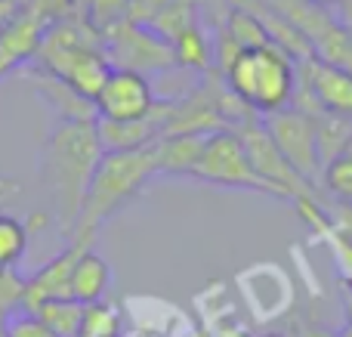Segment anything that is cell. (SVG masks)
<instances>
[{"label":"cell","instance_id":"cell-1","mask_svg":"<svg viewBox=\"0 0 352 337\" xmlns=\"http://www.w3.org/2000/svg\"><path fill=\"white\" fill-rule=\"evenodd\" d=\"M102 158V149L96 140V121H56L47 133L37 161L43 189L50 192L62 239H72V229L84 208L90 180Z\"/></svg>","mask_w":352,"mask_h":337},{"label":"cell","instance_id":"cell-2","mask_svg":"<svg viewBox=\"0 0 352 337\" xmlns=\"http://www.w3.org/2000/svg\"><path fill=\"white\" fill-rule=\"evenodd\" d=\"M155 177H158V149H155V142L146 149H133V152L102 155L68 241L93 245L99 229L115 214H121Z\"/></svg>","mask_w":352,"mask_h":337},{"label":"cell","instance_id":"cell-3","mask_svg":"<svg viewBox=\"0 0 352 337\" xmlns=\"http://www.w3.org/2000/svg\"><path fill=\"white\" fill-rule=\"evenodd\" d=\"M223 84L250 115L266 118L291 105L297 90V62L275 43L241 50L226 68Z\"/></svg>","mask_w":352,"mask_h":337},{"label":"cell","instance_id":"cell-4","mask_svg":"<svg viewBox=\"0 0 352 337\" xmlns=\"http://www.w3.org/2000/svg\"><path fill=\"white\" fill-rule=\"evenodd\" d=\"M188 180L210 183V186H226V189H250V192H263V195L275 198L272 186L263 183V180L256 177V171L250 167L248 152H244L235 130L207 133L204 149H201V155H198V164H195Z\"/></svg>","mask_w":352,"mask_h":337},{"label":"cell","instance_id":"cell-5","mask_svg":"<svg viewBox=\"0 0 352 337\" xmlns=\"http://www.w3.org/2000/svg\"><path fill=\"white\" fill-rule=\"evenodd\" d=\"M102 50L111 68H130L148 78V72H167L176 65L173 47L148 25H136L130 19L118 22L102 34Z\"/></svg>","mask_w":352,"mask_h":337},{"label":"cell","instance_id":"cell-6","mask_svg":"<svg viewBox=\"0 0 352 337\" xmlns=\"http://www.w3.org/2000/svg\"><path fill=\"white\" fill-rule=\"evenodd\" d=\"M263 127H266L269 140L275 142L281 155L287 158V164L318 189L322 183V158H318V142H316V115H306V111L287 109L275 111V115H266L260 118Z\"/></svg>","mask_w":352,"mask_h":337},{"label":"cell","instance_id":"cell-7","mask_svg":"<svg viewBox=\"0 0 352 337\" xmlns=\"http://www.w3.org/2000/svg\"><path fill=\"white\" fill-rule=\"evenodd\" d=\"M93 105H96V118H105V121H140L152 115L158 96L146 74L130 72V68H111Z\"/></svg>","mask_w":352,"mask_h":337},{"label":"cell","instance_id":"cell-8","mask_svg":"<svg viewBox=\"0 0 352 337\" xmlns=\"http://www.w3.org/2000/svg\"><path fill=\"white\" fill-rule=\"evenodd\" d=\"M167 115H170V99H158L152 115L140 118V121H105V118H96L99 149H102V155H109V152H133V149L152 146L164 133Z\"/></svg>","mask_w":352,"mask_h":337},{"label":"cell","instance_id":"cell-9","mask_svg":"<svg viewBox=\"0 0 352 337\" xmlns=\"http://www.w3.org/2000/svg\"><path fill=\"white\" fill-rule=\"evenodd\" d=\"M297 78L309 90V96L318 102L322 111L352 118V72L340 65H331L322 59L297 62Z\"/></svg>","mask_w":352,"mask_h":337},{"label":"cell","instance_id":"cell-10","mask_svg":"<svg viewBox=\"0 0 352 337\" xmlns=\"http://www.w3.org/2000/svg\"><path fill=\"white\" fill-rule=\"evenodd\" d=\"M47 25H50L47 19H41L34 10L19 6L16 16L0 28V80H3L6 74L19 72L25 62L34 59Z\"/></svg>","mask_w":352,"mask_h":337},{"label":"cell","instance_id":"cell-11","mask_svg":"<svg viewBox=\"0 0 352 337\" xmlns=\"http://www.w3.org/2000/svg\"><path fill=\"white\" fill-rule=\"evenodd\" d=\"M84 248L93 245H78L68 241V248L62 254H56L50 263H43L37 272L25 276V307L22 309H34L43 301H56V297H68V279H72V266L80 257Z\"/></svg>","mask_w":352,"mask_h":337},{"label":"cell","instance_id":"cell-12","mask_svg":"<svg viewBox=\"0 0 352 337\" xmlns=\"http://www.w3.org/2000/svg\"><path fill=\"white\" fill-rule=\"evenodd\" d=\"M25 80L37 90V96L47 102V109H53L59 115V121H96V105L87 102L84 96L72 90L62 78L43 72V68H25Z\"/></svg>","mask_w":352,"mask_h":337},{"label":"cell","instance_id":"cell-13","mask_svg":"<svg viewBox=\"0 0 352 337\" xmlns=\"http://www.w3.org/2000/svg\"><path fill=\"white\" fill-rule=\"evenodd\" d=\"M111 288V266L99 257L93 248H84L80 257L72 266V279H68V297L78 301L80 307H93L102 303V297Z\"/></svg>","mask_w":352,"mask_h":337},{"label":"cell","instance_id":"cell-14","mask_svg":"<svg viewBox=\"0 0 352 337\" xmlns=\"http://www.w3.org/2000/svg\"><path fill=\"white\" fill-rule=\"evenodd\" d=\"M207 136L182 133V136H161L155 142L158 149V177H192L198 155L204 149Z\"/></svg>","mask_w":352,"mask_h":337},{"label":"cell","instance_id":"cell-15","mask_svg":"<svg viewBox=\"0 0 352 337\" xmlns=\"http://www.w3.org/2000/svg\"><path fill=\"white\" fill-rule=\"evenodd\" d=\"M31 313H37L43 319V325L50 328L56 337H80L84 334V316L87 307H80L72 297H56V301L37 303Z\"/></svg>","mask_w":352,"mask_h":337},{"label":"cell","instance_id":"cell-16","mask_svg":"<svg viewBox=\"0 0 352 337\" xmlns=\"http://www.w3.org/2000/svg\"><path fill=\"white\" fill-rule=\"evenodd\" d=\"M349 140H352V118L331 115V111L316 115V142H318L322 167L331 164L334 158H343L349 149Z\"/></svg>","mask_w":352,"mask_h":337},{"label":"cell","instance_id":"cell-17","mask_svg":"<svg viewBox=\"0 0 352 337\" xmlns=\"http://www.w3.org/2000/svg\"><path fill=\"white\" fill-rule=\"evenodd\" d=\"M173 59L182 68H195V72H213V41L204 34L201 25L179 31L170 41Z\"/></svg>","mask_w":352,"mask_h":337},{"label":"cell","instance_id":"cell-18","mask_svg":"<svg viewBox=\"0 0 352 337\" xmlns=\"http://www.w3.org/2000/svg\"><path fill=\"white\" fill-rule=\"evenodd\" d=\"M28 241H31L28 220L0 210V270H19V263L28 254Z\"/></svg>","mask_w":352,"mask_h":337},{"label":"cell","instance_id":"cell-19","mask_svg":"<svg viewBox=\"0 0 352 337\" xmlns=\"http://www.w3.org/2000/svg\"><path fill=\"white\" fill-rule=\"evenodd\" d=\"M223 28H226V34L238 43V50H254V47H263V43H272L266 25H263L248 6H238V3L232 6Z\"/></svg>","mask_w":352,"mask_h":337},{"label":"cell","instance_id":"cell-20","mask_svg":"<svg viewBox=\"0 0 352 337\" xmlns=\"http://www.w3.org/2000/svg\"><path fill=\"white\" fill-rule=\"evenodd\" d=\"M198 3H201V0H167L164 10L152 19V25H148V28L170 43L179 31L198 25Z\"/></svg>","mask_w":352,"mask_h":337},{"label":"cell","instance_id":"cell-21","mask_svg":"<svg viewBox=\"0 0 352 337\" xmlns=\"http://www.w3.org/2000/svg\"><path fill=\"white\" fill-rule=\"evenodd\" d=\"M322 186L340 204H352V158L343 155V158H334L331 164H324Z\"/></svg>","mask_w":352,"mask_h":337},{"label":"cell","instance_id":"cell-22","mask_svg":"<svg viewBox=\"0 0 352 337\" xmlns=\"http://www.w3.org/2000/svg\"><path fill=\"white\" fill-rule=\"evenodd\" d=\"M25 307V276L19 270H0V313L10 316Z\"/></svg>","mask_w":352,"mask_h":337},{"label":"cell","instance_id":"cell-23","mask_svg":"<svg viewBox=\"0 0 352 337\" xmlns=\"http://www.w3.org/2000/svg\"><path fill=\"white\" fill-rule=\"evenodd\" d=\"M6 337H56L43 325V319L31 309H16L6 316Z\"/></svg>","mask_w":352,"mask_h":337},{"label":"cell","instance_id":"cell-24","mask_svg":"<svg viewBox=\"0 0 352 337\" xmlns=\"http://www.w3.org/2000/svg\"><path fill=\"white\" fill-rule=\"evenodd\" d=\"M328 239V245L334 248L337 254V266H340V276H343V285L349 288V297H352V235H346L343 229L331 226L328 232H322Z\"/></svg>","mask_w":352,"mask_h":337},{"label":"cell","instance_id":"cell-25","mask_svg":"<svg viewBox=\"0 0 352 337\" xmlns=\"http://www.w3.org/2000/svg\"><path fill=\"white\" fill-rule=\"evenodd\" d=\"M167 0H127V19L136 25H152V19L164 10Z\"/></svg>","mask_w":352,"mask_h":337},{"label":"cell","instance_id":"cell-26","mask_svg":"<svg viewBox=\"0 0 352 337\" xmlns=\"http://www.w3.org/2000/svg\"><path fill=\"white\" fill-rule=\"evenodd\" d=\"M16 12H19V3H16V0H0V28H3V25L10 22Z\"/></svg>","mask_w":352,"mask_h":337},{"label":"cell","instance_id":"cell-27","mask_svg":"<svg viewBox=\"0 0 352 337\" xmlns=\"http://www.w3.org/2000/svg\"><path fill=\"white\" fill-rule=\"evenodd\" d=\"M19 192V183L12 177H3V173H0V202H3V198H10V195H16Z\"/></svg>","mask_w":352,"mask_h":337},{"label":"cell","instance_id":"cell-28","mask_svg":"<svg viewBox=\"0 0 352 337\" xmlns=\"http://www.w3.org/2000/svg\"><path fill=\"white\" fill-rule=\"evenodd\" d=\"M337 19H340L343 25L352 22V0H340V3H337Z\"/></svg>","mask_w":352,"mask_h":337},{"label":"cell","instance_id":"cell-29","mask_svg":"<svg viewBox=\"0 0 352 337\" xmlns=\"http://www.w3.org/2000/svg\"><path fill=\"white\" fill-rule=\"evenodd\" d=\"M303 337H343V334H331L328 328H306Z\"/></svg>","mask_w":352,"mask_h":337},{"label":"cell","instance_id":"cell-30","mask_svg":"<svg viewBox=\"0 0 352 337\" xmlns=\"http://www.w3.org/2000/svg\"><path fill=\"white\" fill-rule=\"evenodd\" d=\"M306 3H316V6H324V10H328V6H337L340 0H306Z\"/></svg>","mask_w":352,"mask_h":337},{"label":"cell","instance_id":"cell-31","mask_svg":"<svg viewBox=\"0 0 352 337\" xmlns=\"http://www.w3.org/2000/svg\"><path fill=\"white\" fill-rule=\"evenodd\" d=\"M0 337H6V316L0 313Z\"/></svg>","mask_w":352,"mask_h":337},{"label":"cell","instance_id":"cell-32","mask_svg":"<svg viewBox=\"0 0 352 337\" xmlns=\"http://www.w3.org/2000/svg\"><path fill=\"white\" fill-rule=\"evenodd\" d=\"M340 334H343V337H352V328L346 325V328H343V331H340Z\"/></svg>","mask_w":352,"mask_h":337},{"label":"cell","instance_id":"cell-33","mask_svg":"<svg viewBox=\"0 0 352 337\" xmlns=\"http://www.w3.org/2000/svg\"><path fill=\"white\" fill-rule=\"evenodd\" d=\"M346 158H352V140H349V149H346Z\"/></svg>","mask_w":352,"mask_h":337},{"label":"cell","instance_id":"cell-34","mask_svg":"<svg viewBox=\"0 0 352 337\" xmlns=\"http://www.w3.org/2000/svg\"><path fill=\"white\" fill-rule=\"evenodd\" d=\"M263 337H287V334H263Z\"/></svg>","mask_w":352,"mask_h":337}]
</instances>
